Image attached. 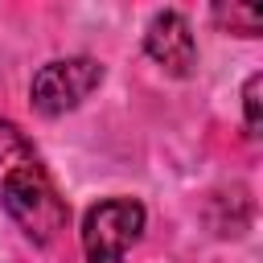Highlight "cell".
I'll return each instance as SVG.
<instances>
[{
	"label": "cell",
	"instance_id": "cell-4",
	"mask_svg": "<svg viewBox=\"0 0 263 263\" xmlns=\"http://www.w3.org/2000/svg\"><path fill=\"white\" fill-rule=\"evenodd\" d=\"M144 49H148L152 62H160L177 78H185L197 62V45H193L189 21L181 12H156L152 25H148V37H144Z\"/></svg>",
	"mask_w": 263,
	"mask_h": 263
},
{
	"label": "cell",
	"instance_id": "cell-6",
	"mask_svg": "<svg viewBox=\"0 0 263 263\" xmlns=\"http://www.w3.org/2000/svg\"><path fill=\"white\" fill-rule=\"evenodd\" d=\"M259 90H263V74H251L242 86V107H247V132L259 136Z\"/></svg>",
	"mask_w": 263,
	"mask_h": 263
},
{
	"label": "cell",
	"instance_id": "cell-1",
	"mask_svg": "<svg viewBox=\"0 0 263 263\" xmlns=\"http://www.w3.org/2000/svg\"><path fill=\"white\" fill-rule=\"evenodd\" d=\"M0 201L33 242H49L66 226V201L58 197L33 144L12 123H0Z\"/></svg>",
	"mask_w": 263,
	"mask_h": 263
},
{
	"label": "cell",
	"instance_id": "cell-2",
	"mask_svg": "<svg viewBox=\"0 0 263 263\" xmlns=\"http://www.w3.org/2000/svg\"><path fill=\"white\" fill-rule=\"evenodd\" d=\"M144 230V205L132 197H111L86 210L82 222V247L86 263H123V251Z\"/></svg>",
	"mask_w": 263,
	"mask_h": 263
},
{
	"label": "cell",
	"instance_id": "cell-3",
	"mask_svg": "<svg viewBox=\"0 0 263 263\" xmlns=\"http://www.w3.org/2000/svg\"><path fill=\"white\" fill-rule=\"evenodd\" d=\"M99 82H103V66L95 58H62V62H49L33 78V107L41 115H66Z\"/></svg>",
	"mask_w": 263,
	"mask_h": 263
},
{
	"label": "cell",
	"instance_id": "cell-5",
	"mask_svg": "<svg viewBox=\"0 0 263 263\" xmlns=\"http://www.w3.org/2000/svg\"><path fill=\"white\" fill-rule=\"evenodd\" d=\"M214 16L222 25H230L234 33H242V37H255L263 29V8H255V4H218Z\"/></svg>",
	"mask_w": 263,
	"mask_h": 263
}]
</instances>
